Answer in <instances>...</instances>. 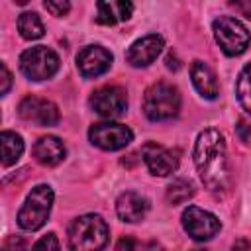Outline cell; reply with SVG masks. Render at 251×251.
Masks as SVG:
<instances>
[{"instance_id": "cell-23", "label": "cell", "mask_w": 251, "mask_h": 251, "mask_svg": "<svg viewBox=\"0 0 251 251\" xmlns=\"http://www.w3.org/2000/svg\"><path fill=\"white\" fill-rule=\"evenodd\" d=\"M43 6H45L47 12H51V14L57 16V18L65 16V14L71 10V4H69L67 0H59V2H55V0H47V2H43Z\"/></svg>"}, {"instance_id": "cell-19", "label": "cell", "mask_w": 251, "mask_h": 251, "mask_svg": "<svg viewBox=\"0 0 251 251\" xmlns=\"http://www.w3.org/2000/svg\"><path fill=\"white\" fill-rule=\"evenodd\" d=\"M18 31L24 39H39L45 33L43 22L35 12H24L18 18Z\"/></svg>"}, {"instance_id": "cell-2", "label": "cell", "mask_w": 251, "mask_h": 251, "mask_svg": "<svg viewBox=\"0 0 251 251\" xmlns=\"http://www.w3.org/2000/svg\"><path fill=\"white\" fill-rule=\"evenodd\" d=\"M108 226L98 214H84L73 220L69 227L71 251H102L108 243Z\"/></svg>"}, {"instance_id": "cell-24", "label": "cell", "mask_w": 251, "mask_h": 251, "mask_svg": "<svg viewBox=\"0 0 251 251\" xmlns=\"http://www.w3.org/2000/svg\"><path fill=\"white\" fill-rule=\"evenodd\" d=\"M10 86H12V75H10L8 67L2 63V65H0V94H2V96L8 94Z\"/></svg>"}, {"instance_id": "cell-12", "label": "cell", "mask_w": 251, "mask_h": 251, "mask_svg": "<svg viewBox=\"0 0 251 251\" xmlns=\"http://www.w3.org/2000/svg\"><path fill=\"white\" fill-rule=\"evenodd\" d=\"M76 67L84 78H96L112 67V53L100 45H86L76 55Z\"/></svg>"}, {"instance_id": "cell-13", "label": "cell", "mask_w": 251, "mask_h": 251, "mask_svg": "<svg viewBox=\"0 0 251 251\" xmlns=\"http://www.w3.org/2000/svg\"><path fill=\"white\" fill-rule=\"evenodd\" d=\"M163 45H165V41L161 35L149 33L131 43V47L126 53V59L131 67H147L159 57V53L163 51Z\"/></svg>"}, {"instance_id": "cell-1", "label": "cell", "mask_w": 251, "mask_h": 251, "mask_svg": "<svg viewBox=\"0 0 251 251\" xmlns=\"http://www.w3.org/2000/svg\"><path fill=\"white\" fill-rule=\"evenodd\" d=\"M194 165L210 192H224L229 182V161L224 135L210 127L198 133L194 143Z\"/></svg>"}, {"instance_id": "cell-6", "label": "cell", "mask_w": 251, "mask_h": 251, "mask_svg": "<svg viewBox=\"0 0 251 251\" xmlns=\"http://www.w3.org/2000/svg\"><path fill=\"white\" fill-rule=\"evenodd\" d=\"M20 71L29 80L51 78L59 71V55L45 45L29 47L20 55Z\"/></svg>"}, {"instance_id": "cell-21", "label": "cell", "mask_w": 251, "mask_h": 251, "mask_svg": "<svg viewBox=\"0 0 251 251\" xmlns=\"http://www.w3.org/2000/svg\"><path fill=\"white\" fill-rule=\"evenodd\" d=\"M194 196V184L186 178H176L167 188V200L171 204H182Z\"/></svg>"}, {"instance_id": "cell-20", "label": "cell", "mask_w": 251, "mask_h": 251, "mask_svg": "<svg viewBox=\"0 0 251 251\" xmlns=\"http://www.w3.org/2000/svg\"><path fill=\"white\" fill-rule=\"evenodd\" d=\"M235 96L241 104V108L251 114V63L245 65L237 76V82H235Z\"/></svg>"}, {"instance_id": "cell-28", "label": "cell", "mask_w": 251, "mask_h": 251, "mask_svg": "<svg viewBox=\"0 0 251 251\" xmlns=\"http://www.w3.org/2000/svg\"><path fill=\"white\" fill-rule=\"evenodd\" d=\"M229 6H233L239 12H243L247 18H251V2H247V4H243V2H229Z\"/></svg>"}, {"instance_id": "cell-30", "label": "cell", "mask_w": 251, "mask_h": 251, "mask_svg": "<svg viewBox=\"0 0 251 251\" xmlns=\"http://www.w3.org/2000/svg\"><path fill=\"white\" fill-rule=\"evenodd\" d=\"M192 251H208V249H200V247H198V249H192Z\"/></svg>"}, {"instance_id": "cell-5", "label": "cell", "mask_w": 251, "mask_h": 251, "mask_svg": "<svg viewBox=\"0 0 251 251\" xmlns=\"http://www.w3.org/2000/svg\"><path fill=\"white\" fill-rule=\"evenodd\" d=\"M212 29H214L216 43L229 57L241 55L247 49L249 41H251V35L247 31V27L237 18H233V16H220V18H216L214 24H212Z\"/></svg>"}, {"instance_id": "cell-11", "label": "cell", "mask_w": 251, "mask_h": 251, "mask_svg": "<svg viewBox=\"0 0 251 251\" xmlns=\"http://www.w3.org/2000/svg\"><path fill=\"white\" fill-rule=\"evenodd\" d=\"M143 163L155 176H169L178 169V153L157 143H147L141 149Z\"/></svg>"}, {"instance_id": "cell-10", "label": "cell", "mask_w": 251, "mask_h": 251, "mask_svg": "<svg viewBox=\"0 0 251 251\" xmlns=\"http://www.w3.org/2000/svg\"><path fill=\"white\" fill-rule=\"evenodd\" d=\"M90 108L102 118H118L127 108V94L122 86H102L92 92Z\"/></svg>"}, {"instance_id": "cell-14", "label": "cell", "mask_w": 251, "mask_h": 251, "mask_svg": "<svg viewBox=\"0 0 251 251\" xmlns=\"http://www.w3.org/2000/svg\"><path fill=\"white\" fill-rule=\"evenodd\" d=\"M149 210V204L147 200L133 192V190H127V192H122L116 200V212L120 216L122 222H127V224H135V222H141L145 218Z\"/></svg>"}, {"instance_id": "cell-18", "label": "cell", "mask_w": 251, "mask_h": 251, "mask_svg": "<svg viewBox=\"0 0 251 251\" xmlns=\"http://www.w3.org/2000/svg\"><path fill=\"white\" fill-rule=\"evenodd\" d=\"M0 145H2V165L4 167L14 165L24 153V141L14 131H2L0 133Z\"/></svg>"}, {"instance_id": "cell-27", "label": "cell", "mask_w": 251, "mask_h": 251, "mask_svg": "<svg viewBox=\"0 0 251 251\" xmlns=\"http://www.w3.org/2000/svg\"><path fill=\"white\" fill-rule=\"evenodd\" d=\"M116 251H135V241L131 237H122L116 243Z\"/></svg>"}, {"instance_id": "cell-25", "label": "cell", "mask_w": 251, "mask_h": 251, "mask_svg": "<svg viewBox=\"0 0 251 251\" xmlns=\"http://www.w3.org/2000/svg\"><path fill=\"white\" fill-rule=\"evenodd\" d=\"M24 239L20 235H12L4 241V251H24Z\"/></svg>"}, {"instance_id": "cell-9", "label": "cell", "mask_w": 251, "mask_h": 251, "mask_svg": "<svg viewBox=\"0 0 251 251\" xmlns=\"http://www.w3.org/2000/svg\"><path fill=\"white\" fill-rule=\"evenodd\" d=\"M18 114L22 120L41 127H51L59 122V108L51 100L39 96H25L18 106Z\"/></svg>"}, {"instance_id": "cell-16", "label": "cell", "mask_w": 251, "mask_h": 251, "mask_svg": "<svg viewBox=\"0 0 251 251\" xmlns=\"http://www.w3.org/2000/svg\"><path fill=\"white\" fill-rule=\"evenodd\" d=\"M190 76H192L194 88L200 92L202 98L214 100L218 96V80H216V75H214V71L204 61H194L192 63Z\"/></svg>"}, {"instance_id": "cell-17", "label": "cell", "mask_w": 251, "mask_h": 251, "mask_svg": "<svg viewBox=\"0 0 251 251\" xmlns=\"http://www.w3.org/2000/svg\"><path fill=\"white\" fill-rule=\"evenodd\" d=\"M96 22L104 25H114L116 22H124L131 16L133 4L131 2H98L96 4Z\"/></svg>"}, {"instance_id": "cell-22", "label": "cell", "mask_w": 251, "mask_h": 251, "mask_svg": "<svg viewBox=\"0 0 251 251\" xmlns=\"http://www.w3.org/2000/svg\"><path fill=\"white\" fill-rule=\"evenodd\" d=\"M31 251H61L57 235H55V233H47V235H43V237L31 247Z\"/></svg>"}, {"instance_id": "cell-4", "label": "cell", "mask_w": 251, "mask_h": 251, "mask_svg": "<svg viewBox=\"0 0 251 251\" xmlns=\"http://www.w3.org/2000/svg\"><path fill=\"white\" fill-rule=\"evenodd\" d=\"M53 206V188L49 184H37L27 194L24 206L18 212V226L25 231H35L43 227L51 214Z\"/></svg>"}, {"instance_id": "cell-3", "label": "cell", "mask_w": 251, "mask_h": 251, "mask_svg": "<svg viewBox=\"0 0 251 251\" xmlns=\"http://www.w3.org/2000/svg\"><path fill=\"white\" fill-rule=\"evenodd\" d=\"M180 92L169 82H155L143 96V114L151 122H165L178 114Z\"/></svg>"}, {"instance_id": "cell-15", "label": "cell", "mask_w": 251, "mask_h": 251, "mask_svg": "<svg viewBox=\"0 0 251 251\" xmlns=\"http://www.w3.org/2000/svg\"><path fill=\"white\" fill-rule=\"evenodd\" d=\"M67 155V149L63 141L55 135H43L33 145V157L43 167H55L59 165Z\"/></svg>"}, {"instance_id": "cell-8", "label": "cell", "mask_w": 251, "mask_h": 251, "mask_svg": "<svg viewBox=\"0 0 251 251\" xmlns=\"http://www.w3.org/2000/svg\"><path fill=\"white\" fill-rule=\"evenodd\" d=\"M182 227L192 239L208 241L220 231L222 226H220V220L214 214H210V212H206L198 206H188L182 212Z\"/></svg>"}, {"instance_id": "cell-29", "label": "cell", "mask_w": 251, "mask_h": 251, "mask_svg": "<svg viewBox=\"0 0 251 251\" xmlns=\"http://www.w3.org/2000/svg\"><path fill=\"white\" fill-rule=\"evenodd\" d=\"M231 251H251V243L247 239H239L233 243V249Z\"/></svg>"}, {"instance_id": "cell-7", "label": "cell", "mask_w": 251, "mask_h": 251, "mask_svg": "<svg viewBox=\"0 0 251 251\" xmlns=\"http://www.w3.org/2000/svg\"><path fill=\"white\" fill-rule=\"evenodd\" d=\"M88 137L92 145L104 149V151H118L131 143L133 133L127 126L116 124V122H100L94 124L88 129Z\"/></svg>"}, {"instance_id": "cell-26", "label": "cell", "mask_w": 251, "mask_h": 251, "mask_svg": "<svg viewBox=\"0 0 251 251\" xmlns=\"http://www.w3.org/2000/svg\"><path fill=\"white\" fill-rule=\"evenodd\" d=\"M235 129H237V135H239V139H241L243 143H249V141H251V126H249L247 122L239 120Z\"/></svg>"}]
</instances>
